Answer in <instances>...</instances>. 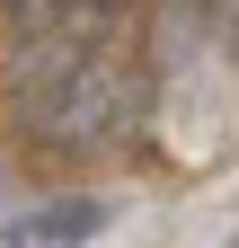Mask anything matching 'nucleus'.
<instances>
[{"label": "nucleus", "mask_w": 239, "mask_h": 248, "mask_svg": "<svg viewBox=\"0 0 239 248\" xmlns=\"http://www.w3.org/2000/svg\"><path fill=\"white\" fill-rule=\"evenodd\" d=\"M9 115L36 133L45 151H89V142H115L133 115V80L124 62L89 36H45L9 62Z\"/></svg>", "instance_id": "nucleus-1"}, {"label": "nucleus", "mask_w": 239, "mask_h": 248, "mask_svg": "<svg viewBox=\"0 0 239 248\" xmlns=\"http://www.w3.org/2000/svg\"><path fill=\"white\" fill-rule=\"evenodd\" d=\"M98 231H115V195H53L0 231V248H89Z\"/></svg>", "instance_id": "nucleus-2"}, {"label": "nucleus", "mask_w": 239, "mask_h": 248, "mask_svg": "<svg viewBox=\"0 0 239 248\" xmlns=\"http://www.w3.org/2000/svg\"><path fill=\"white\" fill-rule=\"evenodd\" d=\"M213 18H222V45L239 53V0H213Z\"/></svg>", "instance_id": "nucleus-3"}, {"label": "nucleus", "mask_w": 239, "mask_h": 248, "mask_svg": "<svg viewBox=\"0 0 239 248\" xmlns=\"http://www.w3.org/2000/svg\"><path fill=\"white\" fill-rule=\"evenodd\" d=\"M222 248H239V231H230V239H222Z\"/></svg>", "instance_id": "nucleus-4"}]
</instances>
